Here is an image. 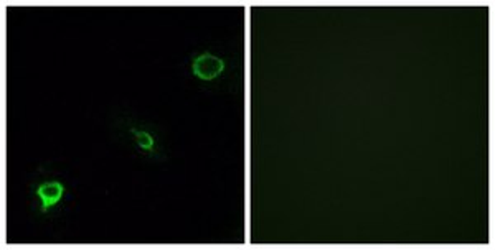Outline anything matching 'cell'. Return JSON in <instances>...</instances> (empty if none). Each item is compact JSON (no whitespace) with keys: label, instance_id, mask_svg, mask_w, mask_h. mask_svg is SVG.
<instances>
[{"label":"cell","instance_id":"cell-1","mask_svg":"<svg viewBox=\"0 0 495 250\" xmlns=\"http://www.w3.org/2000/svg\"><path fill=\"white\" fill-rule=\"evenodd\" d=\"M192 71L198 79L212 81L225 71V61H223L222 58H218V56L204 53L198 56V58H195Z\"/></svg>","mask_w":495,"mask_h":250},{"label":"cell","instance_id":"cell-2","mask_svg":"<svg viewBox=\"0 0 495 250\" xmlns=\"http://www.w3.org/2000/svg\"><path fill=\"white\" fill-rule=\"evenodd\" d=\"M37 195L42 201V211H48L57 206L64 195V186L60 181H46L37 188Z\"/></svg>","mask_w":495,"mask_h":250},{"label":"cell","instance_id":"cell-3","mask_svg":"<svg viewBox=\"0 0 495 250\" xmlns=\"http://www.w3.org/2000/svg\"><path fill=\"white\" fill-rule=\"evenodd\" d=\"M129 132L132 133V137H134L136 144L141 150H144V152H149V153L154 152V148H156V139H154L149 132L141 131V128H136V127L129 128Z\"/></svg>","mask_w":495,"mask_h":250}]
</instances>
